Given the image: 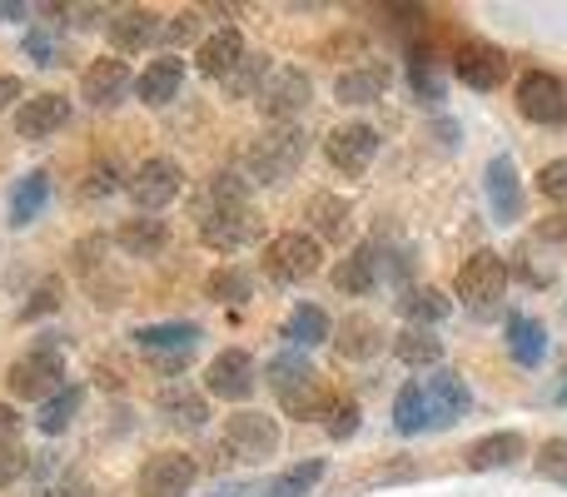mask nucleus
<instances>
[{
    "label": "nucleus",
    "mask_w": 567,
    "mask_h": 497,
    "mask_svg": "<svg viewBox=\"0 0 567 497\" xmlns=\"http://www.w3.org/2000/svg\"><path fill=\"white\" fill-rule=\"evenodd\" d=\"M199 239L215 253H235L259 239V219L249 209V185L239 175H215L199 195Z\"/></svg>",
    "instance_id": "obj_1"
},
{
    "label": "nucleus",
    "mask_w": 567,
    "mask_h": 497,
    "mask_svg": "<svg viewBox=\"0 0 567 497\" xmlns=\"http://www.w3.org/2000/svg\"><path fill=\"white\" fill-rule=\"evenodd\" d=\"M309 155V135L299 125H269L255 145L245 149V169L259 179V185H284L293 169Z\"/></svg>",
    "instance_id": "obj_2"
},
{
    "label": "nucleus",
    "mask_w": 567,
    "mask_h": 497,
    "mask_svg": "<svg viewBox=\"0 0 567 497\" xmlns=\"http://www.w3.org/2000/svg\"><path fill=\"white\" fill-rule=\"evenodd\" d=\"M6 389L25 403H50L65 389V353L55 343H35L30 353H20L6 369Z\"/></svg>",
    "instance_id": "obj_3"
},
{
    "label": "nucleus",
    "mask_w": 567,
    "mask_h": 497,
    "mask_svg": "<svg viewBox=\"0 0 567 497\" xmlns=\"http://www.w3.org/2000/svg\"><path fill=\"white\" fill-rule=\"evenodd\" d=\"M259 110H265L275 125H293V120L309 110V100H313V85H309V75L303 70H293V65H275L265 75V85H259Z\"/></svg>",
    "instance_id": "obj_4"
},
{
    "label": "nucleus",
    "mask_w": 567,
    "mask_h": 497,
    "mask_svg": "<svg viewBox=\"0 0 567 497\" xmlns=\"http://www.w3.org/2000/svg\"><path fill=\"white\" fill-rule=\"evenodd\" d=\"M323 263V249L313 235H303V229H289V235H275L265 245V269L275 273L279 283H299V279H313Z\"/></svg>",
    "instance_id": "obj_5"
},
{
    "label": "nucleus",
    "mask_w": 567,
    "mask_h": 497,
    "mask_svg": "<svg viewBox=\"0 0 567 497\" xmlns=\"http://www.w3.org/2000/svg\"><path fill=\"white\" fill-rule=\"evenodd\" d=\"M279 418H269V413H235V418H225V453H235V458L245 463H265L279 453Z\"/></svg>",
    "instance_id": "obj_6"
},
{
    "label": "nucleus",
    "mask_w": 567,
    "mask_h": 497,
    "mask_svg": "<svg viewBox=\"0 0 567 497\" xmlns=\"http://www.w3.org/2000/svg\"><path fill=\"white\" fill-rule=\"evenodd\" d=\"M179 189H185V169H179L175 159H165V155L145 159V165L130 175V199H135L140 215H159L165 205H175L179 199Z\"/></svg>",
    "instance_id": "obj_7"
},
{
    "label": "nucleus",
    "mask_w": 567,
    "mask_h": 497,
    "mask_svg": "<svg viewBox=\"0 0 567 497\" xmlns=\"http://www.w3.org/2000/svg\"><path fill=\"white\" fill-rule=\"evenodd\" d=\"M323 155H329V165L339 169V175H363V169L373 165V155H379V130L363 125V120L333 125L329 135H323Z\"/></svg>",
    "instance_id": "obj_8"
},
{
    "label": "nucleus",
    "mask_w": 567,
    "mask_h": 497,
    "mask_svg": "<svg viewBox=\"0 0 567 497\" xmlns=\"http://www.w3.org/2000/svg\"><path fill=\"white\" fill-rule=\"evenodd\" d=\"M518 115L533 125H567V90L548 70H528L518 80Z\"/></svg>",
    "instance_id": "obj_9"
},
{
    "label": "nucleus",
    "mask_w": 567,
    "mask_h": 497,
    "mask_svg": "<svg viewBox=\"0 0 567 497\" xmlns=\"http://www.w3.org/2000/svg\"><path fill=\"white\" fill-rule=\"evenodd\" d=\"M255 389H259V369L245 349H225V353L209 359L205 393H215V398H225V403H245Z\"/></svg>",
    "instance_id": "obj_10"
},
{
    "label": "nucleus",
    "mask_w": 567,
    "mask_h": 497,
    "mask_svg": "<svg viewBox=\"0 0 567 497\" xmlns=\"http://www.w3.org/2000/svg\"><path fill=\"white\" fill-rule=\"evenodd\" d=\"M199 468L189 453H155V458L140 468V497H189V488H195Z\"/></svg>",
    "instance_id": "obj_11"
},
{
    "label": "nucleus",
    "mask_w": 567,
    "mask_h": 497,
    "mask_svg": "<svg viewBox=\"0 0 567 497\" xmlns=\"http://www.w3.org/2000/svg\"><path fill=\"white\" fill-rule=\"evenodd\" d=\"M503 289H508V259H503V253L478 249L463 259V269H458L463 303H493V299H503Z\"/></svg>",
    "instance_id": "obj_12"
},
{
    "label": "nucleus",
    "mask_w": 567,
    "mask_h": 497,
    "mask_svg": "<svg viewBox=\"0 0 567 497\" xmlns=\"http://www.w3.org/2000/svg\"><path fill=\"white\" fill-rule=\"evenodd\" d=\"M453 75L468 90H498L503 75H508V55L498 45H488V40H463L453 50Z\"/></svg>",
    "instance_id": "obj_13"
},
{
    "label": "nucleus",
    "mask_w": 567,
    "mask_h": 497,
    "mask_svg": "<svg viewBox=\"0 0 567 497\" xmlns=\"http://www.w3.org/2000/svg\"><path fill=\"white\" fill-rule=\"evenodd\" d=\"M135 343L145 353H155L159 369H179L189 359V349L199 343V323H145V329H135Z\"/></svg>",
    "instance_id": "obj_14"
},
{
    "label": "nucleus",
    "mask_w": 567,
    "mask_h": 497,
    "mask_svg": "<svg viewBox=\"0 0 567 497\" xmlns=\"http://www.w3.org/2000/svg\"><path fill=\"white\" fill-rule=\"evenodd\" d=\"M483 189H488V209L498 225H518L523 219V185L518 169H513L508 155H493L488 169H483Z\"/></svg>",
    "instance_id": "obj_15"
},
{
    "label": "nucleus",
    "mask_w": 567,
    "mask_h": 497,
    "mask_svg": "<svg viewBox=\"0 0 567 497\" xmlns=\"http://www.w3.org/2000/svg\"><path fill=\"white\" fill-rule=\"evenodd\" d=\"M130 85H135V80H130V65H125V60H120V55H100L95 65H90L85 75H80V95H85L95 110L120 105Z\"/></svg>",
    "instance_id": "obj_16"
},
{
    "label": "nucleus",
    "mask_w": 567,
    "mask_h": 497,
    "mask_svg": "<svg viewBox=\"0 0 567 497\" xmlns=\"http://www.w3.org/2000/svg\"><path fill=\"white\" fill-rule=\"evenodd\" d=\"M389 80H393L389 60H359V65H349L333 80V95H339V105H373V100H383Z\"/></svg>",
    "instance_id": "obj_17"
},
{
    "label": "nucleus",
    "mask_w": 567,
    "mask_h": 497,
    "mask_svg": "<svg viewBox=\"0 0 567 497\" xmlns=\"http://www.w3.org/2000/svg\"><path fill=\"white\" fill-rule=\"evenodd\" d=\"M423 403H429V423L433 428H449L468 413V383L453 369H439L429 383H423Z\"/></svg>",
    "instance_id": "obj_18"
},
{
    "label": "nucleus",
    "mask_w": 567,
    "mask_h": 497,
    "mask_svg": "<svg viewBox=\"0 0 567 497\" xmlns=\"http://www.w3.org/2000/svg\"><path fill=\"white\" fill-rule=\"evenodd\" d=\"M65 120H70V100L45 90V95H30L16 105V135L20 139H50Z\"/></svg>",
    "instance_id": "obj_19"
},
{
    "label": "nucleus",
    "mask_w": 567,
    "mask_h": 497,
    "mask_svg": "<svg viewBox=\"0 0 567 497\" xmlns=\"http://www.w3.org/2000/svg\"><path fill=\"white\" fill-rule=\"evenodd\" d=\"M249 50H245V35H239L235 25H219L215 35H205L199 40V50H195V65H199V75H209V80H229L239 70V60H245Z\"/></svg>",
    "instance_id": "obj_20"
},
{
    "label": "nucleus",
    "mask_w": 567,
    "mask_h": 497,
    "mask_svg": "<svg viewBox=\"0 0 567 497\" xmlns=\"http://www.w3.org/2000/svg\"><path fill=\"white\" fill-rule=\"evenodd\" d=\"M279 408L289 413V418H299V423L329 418L333 393H329V383H323L319 373H303V379H293L289 389H279Z\"/></svg>",
    "instance_id": "obj_21"
},
{
    "label": "nucleus",
    "mask_w": 567,
    "mask_h": 497,
    "mask_svg": "<svg viewBox=\"0 0 567 497\" xmlns=\"http://www.w3.org/2000/svg\"><path fill=\"white\" fill-rule=\"evenodd\" d=\"M155 408L165 413L169 428H189V433H199V428L209 423V403H205V393L189 389V383H169V389H159Z\"/></svg>",
    "instance_id": "obj_22"
},
{
    "label": "nucleus",
    "mask_w": 567,
    "mask_h": 497,
    "mask_svg": "<svg viewBox=\"0 0 567 497\" xmlns=\"http://www.w3.org/2000/svg\"><path fill=\"white\" fill-rule=\"evenodd\" d=\"M115 245L125 249L130 259H159L169 245V229H165V219H155V215H135L115 229Z\"/></svg>",
    "instance_id": "obj_23"
},
{
    "label": "nucleus",
    "mask_w": 567,
    "mask_h": 497,
    "mask_svg": "<svg viewBox=\"0 0 567 497\" xmlns=\"http://www.w3.org/2000/svg\"><path fill=\"white\" fill-rule=\"evenodd\" d=\"M179 85H185V60L159 55V60H150L145 75L135 80V95L145 100V105H169V100L179 95Z\"/></svg>",
    "instance_id": "obj_24"
},
{
    "label": "nucleus",
    "mask_w": 567,
    "mask_h": 497,
    "mask_svg": "<svg viewBox=\"0 0 567 497\" xmlns=\"http://www.w3.org/2000/svg\"><path fill=\"white\" fill-rule=\"evenodd\" d=\"M373 283H379V249L373 245H359L353 253H343V259L333 263V289L349 293V299L369 293Z\"/></svg>",
    "instance_id": "obj_25"
},
{
    "label": "nucleus",
    "mask_w": 567,
    "mask_h": 497,
    "mask_svg": "<svg viewBox=\"0 0 567 497\" xmlns=\"http://www.w3.org/2000/svg\"><path fill=\"white\" fill-rule=\"evenodd\" d=\"M528 453V443H523V433H488V438H478L468 448V468L473 473H498V468H513V463Z\"/></svg>",
    "instance_id": "obj_26"
},
{
    "label": "nucleus",
    "mask_w": 567,
    "mask_h": 497,
    "mask_svg": "<svg viewBox=\"0 0 567 497\" xmlns=\"http://www.w3.org/2000/svg\"><path fill=\"white\" fill-rule=\"evenodd\" d=\"M503 339H508L513 363H523V369H538L543 353H548V329H543L538 319H528V313H508V329H503Z\"/></svg>",
    "instance_id": "obj_27"
},
{
    "label": "nucleus",
    "mask_w": 567,
    "mask_h": 497,
    "mask_svg": "<svg viewBox=\"0 0 567 497\" xmlns=\"http://www.w3.org/2000/svg\"><path fill=\"white\" fill-rule=\"evenodd\" d=\"M110 40H115V50L135 55V50H145V45H155L159 40V15L155 10H140V6L120 10V15L110 20Z\"/></svg>",
    "instance_id": "obj_28"
},
{
    "label": "nucleus",
    "mask_w": 567,
    "mask_h": 497,
    "mask_svg": "<svg viewBox=\"0 0 567 497\" xmlns=\"http://www.w3.org/2000/svg\"><path fill=\"white\" fill-rule=\"evenodd\" d=\"M453 303L443 299V289H433V283H413V289L399 293V313L409 319V329H429V323H443L449 319Z\"/></svg>",
    "instance_id": "obj_29"
},
{
    "label": "nucleus",
    "mask_w": 567,
    "mask_h": 497,
    "mask_svg": "<svg viewBox=\"0 0 567 497\" xmlns=\"http://www.w3.org/2000/svg\"><path fill=\"white\" fill-rule=\"evenodd\" d=\"M333 349H339L343 359H373V353L383 349V329L369 313H349V319L339 323V333H333Z\"/></svg>",
    "instance_id": "obj_30"
},
{
    "label": "nucleus",
    "mask_w": 567,
    "mask_h": 497,
    "mask_svg": "<svg viewBox=\"0 0 567 497\" xmlns=\"http://www.w3.org/2000/svg\"><path fill=\"white\" fill-rule=\"evenodd\" d=\"M45 205H50V175L45 169H30V175L16 185V195H10V225L16 229L35 225Z\"/></svg>",
    "instance_id": "obj_31"
},
{
    "label": "nucleus",
    "mask_w": 567,
    "mask_h": 497,
    "mask_svg": "<svg viewBox=\"0 0 567 497\" xmlns=\"http://www.w3.org/2000/svg\"><path fill=\"white\" fill-rule=\"evenodd\" d=\"M349 219H353V205L343 195H313L309 199L313 239H343L349 235Z\"/></svg>",
    "instance_id": "obj_32"
},
{
    "label": "nucleus",
    "mask_w": 567,
    "mask_h": 497,
    "mask_svg": "<svg viewBox=\"0 0 567 497\" xmlns=\"http://www.w3.org/2000/svg\"><path fill=\"white\" fill-rule=\"evenodd\" d=\"M409 85L423 105H443V75H439V55L429 45H409Z\"/></svg>",
    "instance_id": "obj_33"
},
{
    "label": "nucleus",
    "mask_w": 567,
    "mask_h": 497,
    "mask_svg": "<svg viewBox=\"0 0 567 497\" xmlns=\"http://www.w3.org/2000/svg\"><path fill=\"white\" fill-rule=\"evenodd\" d=\"M323 473H329V463L323 458H303V463H293V468H284L275 483H265V493L259 497H309L313 488H319Z\"/></svg>",
    "instance_id": "obj_34"
},
{
    "label": "nucleus",
    "mask_w": 567,
    "mask_h": 497,
    "mask_svg": "<svg viewBox=\"0 0 567 497\" xmlns=\"http://www.w3.org/2000/svg\"><path fill=\"white\" fill-rule=\"evenodd\" d=\"M329 333H333V323L319 303H299V309L289 313V323H284V339H289L293 349H313V343H323Z\"/></svg>",
    "instance_id": "obj_35"
},
{
    "label": "nucleus",
    "mask_w": 567,
    "mask_h": 497,
    "mask_svg": "<svg viewBox=\"0 0 567 497\" xmlns=\"http://www.w3.org/2000/svg\"><path fill=\"white\" fill-rule=\"evenodd\" d=\"M80 403H85V389H75V383H65V389H60L50 403H40V418H35V428L45 433V438H55V433H65L70 423H75Z\"/></svg>",
    "instance_id": "obj_36"
},
{
    "label": "nucleus",
    "mask_w": 567,
    "mask_h": 497,
    "mask_svg": "<svg viewBox=\"0 0 567 497\" xmlns=\"http://www.w3.org/2000/svg\"><path fill=\"white\" fill-rule=\"evenodd\" d=\"M393 353H399V363H409V369H433V363L443 359V339H433L429 329H403L399 339H393Z\"/></svg>",
    "instance_id": "obj_37"
},
{
    "label": "nucleus",
    "mask_w": 567,
    "mask_h": 497,
    "mask_svg": "<svg viewBox=\"0 0 567 497\" xmlns=\"http://www.w3.org/2000/svg\"><path fill=\"white\" fill-rule=\"evenodd\" d=\"M205 293L215 303H245L249 293H255V279H249V269H239V263H225V269H215L205 279Z\"/></svg>",
    "instance_id": "obj_38"
},
{
    "label": "nucleus",
    "mask_w": 567,
    "mask_h": 497,
    "mask_svg": "<svg viewBox=\"0 0 567 497\" xmlns=\"http://www.w3.org/2000/svg\"><path fill=\"white\" fill-rule=\"evenodd\" d=\"M429 423V403H423V383H403L393 398V428L399 433H423Z\"/></svg>",
    "instance_id": "obj_39"
},
{
    "label": "nucleus",
    "mask_w": 567,
    "mask_h": 497,
    "mask_svg": "<svg viewBox=\"0 0 567 497\" xmlns=\"http://www.w3.org/2000/svg\"><path fill=\"white\" fill-rule=\"evenodd\" d=\"M269 70H275V65H269V55H245V60H239V70L225 80V85L235 90V95H259V85H265Z\"/></svg>",
    "instance_id": "obj_40"
},
{
    "label": "nucleus",
    "mask_w": 567,
    "mask_h": 497,
    "mask_svg": "<svg viewBox=\"0 0 567 497\" xmlns=\"http://www.w3.org/2000/svg\"><path fill=\"white\" fill-rule=\"evenodd\" d=\"M359 418H363V408H359V398H333V408H329V438L333 443H343V438H353L359 433Z\"/></svg>",
    "instance_id": "obj_41"
},
{
    "label": "nucleus",
    "mask_w": 567,
    "mask_h": 497,
    "mask_svg": "<svg viewBox=\"0 0 567 497\" xmlns=\"http://www.w3.org/2000/svg\"><path fill=\"white\" fill-rule=\"evenodd\" d=\"M533 468H538V478H548V483H567V438L543 443L538 458H533Z\"/></svg>",
    "instance_id": "obj_42"
},
{
    "label": "nucleus",
    "mask_w": 567,
    "mask_h": 497,
    "mask_svg": "<svg viewBox=\"0 0 567 497\" xmlns=\"http://www.w3.org/2000/svg\"><path fill=\"white\" fill-rule=\"evenodd\" d=\"M100 263H105V235H85L75 249H70V269H75L80 279H95Z\"/></svg>",
    "instance_id": "obj_43"
},
{
    "label": "nucleus",
    "mask_w": 567,
    "mask_h": 497,
    "mask_svg": "<svg viewBox=\"0 0 567 497\" xmlns=\"http://www.w3.org/2000/svg\"><path fill=\"white\" fill-rule=\"evenodd\" d=\"M303 373H313L309 369V363H303L299 359V353H279V359H269V369H265V383H269V389H289V383L293 379H303Z\"/></svg>",
    "instance_id": "obj_44"
},
{
    "label": "nucleus",
    "mask_w": 567,
    "mask_h": 497,
    "mask_svg": "<svg viewBox=\"0 0 567 497\" xmlns=\"http://www.w3.org/2000/svg\"><path fill=\"white\" fill-rule=\"evenodd\" d=\"M538 195L553 199V205H567V155L548 159V165L538 169Z\"/></svg>",
    "instance_id": "obj_45"
},
{
    "label": "nucleus",
    "mask_w": 567,
    "mask_h": 497,
    "mask_svg": "<svg viewBox=\"0 0 567 497\" xmlns=\"http://www.w3.org/2000/svg\"><path fill=\"white\" fill-rule=\"evenodd\" d=\"M55 309H60V279H45L35 293H30L25 309H20V319L30 323V319H45V313H55Z\"/></svg>",
    "instance_id": "obj_46"
},
{
    "label": "nucleus",
    "mask_w": 567,
    "mask_h": 497,
    "mask_svg": "<svg viewBox=\"0 0 567 497\" xmlns=\"http://www.w3.org/2000/svg\"><path fill=\"white\" fill-rule=\"evenodd\" d=\"M165 35L175 40V45H189V40H199V10H179V15L165 25Z\"/></svg>",
    "instance_id": "obj_47"
},
{
    "label": "nucleus",
    "mask_w": 567,
    "mask_h": 497,
    "mask_svg": "<svg viewBox=\"0 0 567 497\" xmlns=\"http://www.w3.org/2000/svg\"><path fill=\"white\" fill-rule=\"evenodd\" d=\"M115 185H120V175H115V165H95L90 169V179H85V199H100V195H115Z\"/></svg>",
    "instance_id": "obj_48"
},
{
    "label": "nucleus",
    "mask_w": 567,
    "mask_h": 497,
    "mask_svg": "<svg viewBox=\"0 0 567 497\" xmlns=\"http://www.w3.org/2000/svg\"><path fill=\"white\" fill-rule=\"evenodd\" d=\"M25 50H30V60H35V65H60V60H55V40H50L45 35V30H30V35H25Z\"/></svg>",
    "instance_id": "obj_49"
},
{
    "label": "nucleus",
    "mask_w": 567,
    "mask_h": 497,
    "mask_svg": "<svg viewBox=\"0 0 567 497\" xmlns=\"http://www.w3.org/2000/svg\"><path fill=\"white\" fill-rule=\"evenodd\" d=\"M20 473H25V453H20L16 443H6V448H0V488H10Z\"/></svg>",
    "instance_id": "obj_50"
},
{
    "label": "nucleus",
    "mask_w": 567,
    "mask_h": 497,
    "mask_svg": "<svg viewBox=\"0 0 567 497\" xmlns=\"http://www.w3.org/2000/svg\"><path fill=\"white\" fill-rule=\"evenodd\" d=\"M16 438H20V413L10 408V403H0V448L16 443Z\"/></svg>",
    "instance_id": "obj_51"
},
{
    "label": "nucleus",
    "mask_w": 567,
    "mask_h": 497,
    "mask_svg": "<svg viewBox=\"0 0 567 497\" xmlns=\"http://www.w3.org/2000/svg\"><path fill=\"white\" fill-rule=\"evenodd\" d=\"M16 100H25V90H20V80L16 75H0V115H6Z\"/></svg>",
    "instance_id": "obj_52"
},
{
    "label": "nucleus",
    "mask_w": 567,
    "mask_h": 497,
    "mask_svg": "<svg viewBox=\"0 0 567 497\" xmlns=\"http://www.w3.org/2000/svg\"><path fill=\"white\" fill-rule=\"evenodd\" d=\"M50 497H90V483L85 478H65Z\"/></svg>",
    "instance_id": "obj_53"
},
{
    "label": "nucleus",
    "mask_w": 567,
    "mask_h": 497,
    "mask_svg": "<svg viewBox=\"0 0 567 497\" xmlns=\"http://www.w3.org/2000/svg\"><path fill=\"white\" fill-rule=\"evenodd\" d=\"M538 239H567V215H558L553 225H538Z\"/></svg>",
    "instance_id": "obj_54"
},
{
    "label": "nucleus",
    "mask_w": 567,
    "mask_h": 497,
    "mask_svg": "<svg viewBox=\"0 0 567 497\" xmlns=\"http://www.w3.org/2000/svg\"><path fill=\"white\" fill-rule=\"evenodd\" d=\"M255 488H249V483H219L215 488V497H249Z\"/></svg>",
    "instance_id": "obj_55"
},
{
    "label": "nucleus",
    "mask_w": 567,
    "mask_h": 497,
    "mask_svg": "<svg viewBox=\"0 0 567 497\" xmlns=\"http://www.w3.org/2000/svg\"><path fill=\"white\" fill-rule=\"evenodd\" d=\"M558 403H563V408H567V383H563V389H558Z\"/></svg>",
    "instance_id": "obj_56"
}]
</instances>
